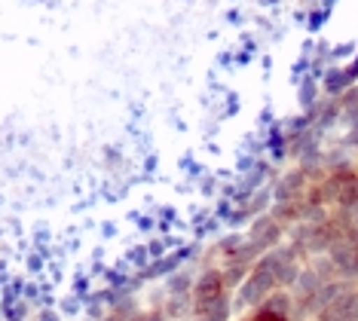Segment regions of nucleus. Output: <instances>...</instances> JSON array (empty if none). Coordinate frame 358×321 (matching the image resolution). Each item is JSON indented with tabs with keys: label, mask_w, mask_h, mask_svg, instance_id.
Masks as SVG:
<instances>
[{
	"label": "nucleus",
	"mask_w": 358,
	"mask_h": 321,
	"mask_svg": "<svg viewBox=\"0 0 358 321\" xmlns=\"http://www.w3.org/2000/svg\"><path fill=\"white\" fill-rule=\"evenodd\" d=\"M282 291L279 282H275V273L270 269V263L260 257L255 266H251V273L245 276V282L236 287L233 294V312H239V315H245V312L257 309L260 303H264L270 294Z\"/></svg>",
	"instance_id": "1"
},
{
	"label": "nucleus",
	"mask_w": 358,
	"mask_h": 321,
	"mask_svg": "<svg viewBox=\"0 0 358 321\" xmlns=\"http://www.w3.org/2000/svg\"><path fill=\"white\" fill-rule=\"evenodd\" d=\"M245 236L260 254H266V251H273V248H279V245L288 242V227L279 224L273 211H266L245 227Z\"/></svg>",
	"instance_id": "2"
},
{
	"label": "nucleus",
	"mask_w": 358,
	"mask_h": 321,
	"mask_svg": "<svg viewBox=\"0 0 358 321\" xmlns=\"http://www.w3.org/2000/svg\"><path fill=\"white\" fill-rule=\"evenodd\" d=\"M313 187V180H309V175L300 166H291L275 175V180L270 184L273 190V202H297L303 199L306 190Z\"/></svg>",
	"instance_id": "3"
},
{
	"label": "nucleus",
	"mask_w": 358,
	"mask_h": 321,
	"mask_svg": "<svg viewBox=\"0 0 358 321\" xmlns=\"http://www.w3.org/2000/svg\"><path fill=\"white\" fill-rule=\"evenodd\" d=\"M328 257L334 263V269H337V278L358 285V242L355 238H349V236L340 238V242L328 251Z\"/></svg>",
	"instance_id": "4"
},
{
	"label": "nucleus",
	"mask_w": 358,
	"mask_h": 321,
	"mask_svg": "<svg viewBox=\"0 0 358 321\" xmlns=\"http://www.w3.org/2000/svg\"><path fill=\"white\" fill-rule=\"evenodd\" d=\"M313 321H358V285H349L337 300H331Z\"/></svg>",
	"instance_id": "5"
}]
</instances>
